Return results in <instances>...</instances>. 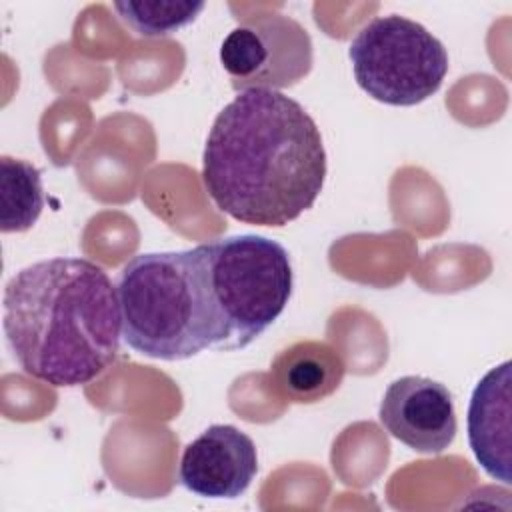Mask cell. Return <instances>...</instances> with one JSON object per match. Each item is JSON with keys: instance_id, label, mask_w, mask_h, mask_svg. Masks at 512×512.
I'll use <instances>...</instances> for the list:
<instances>
[{"instance_id": "obj_1", "label": "cell", "mask_w": 512, "mask_h": 512, "mask_svg": "<svg viewBox=\"0 0 512 512\" xmlns=\"http://www.w3.org/2000/svg\"><path fill=\"white\" fill-rule=\"evenodd\" d=\"M324 180L320 128L294 98L242 90L214 118L202 182L224 214L256 226H286L312 208Z\"/></svg>"}, {"instance_id": "obj_2", "label": "cell", "mask_w": 512, "mask_h": 512, "mask_svg": "<svg viewBox=\"0 0 512 512\" xmlns=\"http://www.w3.org/2000/svg\"><path fill=\"white\" fill-rule=\"evenodd\" d=\"M4 334L28 376L56 388L88 384L120 350L118 290L86 258L34 262L6 284Z\"/></svg>"}, {"instance_id": "obj_3", "label": "cell", "mask_w": 512, "mask_h": 512, "mask_svg": "<svg viewBox=\"0 0 512 512\" xmlns=\"http://www.w3.org/2000/svg\"><path fill=\"white\" fill-rule=\"evenodd\" d=\"M210 348L242 350L260 338L284 312L292 296L288 250L276 240L238 234L196 248Z\"/></svg>"}, {"instance_id": "obj_4", "label": "cell", "mask_w": 512, "mask_h": 512, "mask_svg": "<svg viewBox=\"0 0 512 512\" xmlns=\"http://www.w3.org/2000/svg\"><path fill=\"white\" fill-rule=\"evenodd\" d=\"M122 338L138 354L176 362L210 348L196 250L146 252L120 272Z\"/></svg>"}, {"instance_id": "obj_5", "label": "cell", "mask_w": 512, "mask_h": 512, "mask_svg": "<svg viewBox=\"0 0 512 512\" xmlns=\"http://www.w3.org/2000/svg\"><path fill=\"white\" fill-rule=\"evenodd\" d=\"M356 84L388 106H416L436 94L448 74L444 44L422 24L400 16H376L348 46Z\"/></svg>"}, {"instance_id": "obj_6", "label": "cell", "mask_w": 512, "mask_h": 512, "mask_svg": "<svg viewBox=\"0 0 512 512\" xmlns=\"http://www.w3.org/2000/svg\"><path fill=\"white\" fill-rule=\"evenodd\" d=\"M220 64L232 88L282 90L300 82L312 68V40L294 18L268 12L228 32Z\"/></svg>"}, {"instance_id": "obj_7", "label": "cell", "mask_w": 512, "mask_h": 512, "mask_svg": "<svg viewBox=\"0 0 512 512\" xmlns=\"http://www.w3.org/2000/svg\"><path fill=\"white\" fill-rule=\"evenodd\" d=\"M378 418L392 438L420 454H442L458 430L450 390L426 376H402L390 382Z\"/></svg>"}, {"instance_id": "obj_8", "label": "cell", "mask_w": 512, "mask_h": 512, "mask_svg": "<svg viewBox=\"0 0 512 512\" xmlns=\"http://www.w3.org/2000/svg\"><path fill=\"white\" fill-rule=\"evenodd\" d=\"M256 472L254 440L232 424H212L184 448L178 478L196 496L232 500L248 490Z\"/></svg>"}, {"instance_id": "obj_9", "label": "cell", "mask_w": 512, "mask_h": 512, "mask_svg": "<svg viewBox=\"0 0 512 512\" xmlns=\"http://www.w3.org/2000/svg\"><path fill=\"white\" fill-rule=\"evenodd\" d=\"M512 364L488 370L476 384L468 406V442L482 470L510 486V416H512Z\"/></svg>"}, {"instance_id": "obj_10", "label": "cell", "mask_w": 512, "mask_h": 512, "mask_svg": "<svg viewBox=\"0 0 512 512\" xmlns=\"http://www.w3.org/2000/svg\"><path fill=\"white\" fill-rule=\"evenodd\" d=\"M344 362L334 346L320 340H300L282 348L270 364V382L284 402L314 404L338 390Z\"/></svg>"}, {"instance_id": "obj_11", "label": "cell", "mask_w": 512, "mask_h": 512, "mask_svg": "<svg viewBox=\"0 0 512 512\" xmlns=\"http://www.w3.org/2000/svg\"><path fill=\"white\" fill-rule=\"evenodd\" d=\"M0 228L24 232L34 226L44 208L40 170L12 156L0 158Z\"/></svg>"}, {"instance_id": "obj_12", "label": "cell", "mask_w": 512, "mask_h": 512, "mask_svg": "<svg viewBox=\"0 0 512 512\" xmlns=\"http://www.w3.org/2000/svg\"><path fill=\"white\" fill-rule=\"evenodd\" d=\"M112 6L118 18L138 36L162 38L192 24L206 4L190 0H122Z\"/></svg>"}]
</instances>
